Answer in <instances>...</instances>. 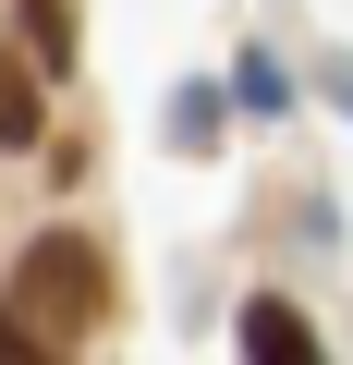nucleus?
Listing matches in <instances>:
<instances>
[{"instance_id": "nucleus-1", "label": "nucleus", "mask_w": 353, "mask_h": 365, "mask_svg": "<svg viewBox=\"0 0 353 365\" xmlns=\"http://www.w3.org/2000/svg\"><path fill=\"white\" fill-rule=\"evenodd\" d=\"M13 304H25L49 341H86V329L110 317V268H98V244H86V232H49V244H25V268H13Z\"/></svg>"}, {"instance_id": "nucleus-2", "label": "nucleus", "mask_w": 353, "mask_h": 365, "mask_svg": "<svg viewBox=\"0 0 353 365\" xmlns=\"http://www.w3.org/2000/svg\"><path fill=\"white\" fill-rule=\"evenodd\" d=\"M244 365H329V353H317V329H305L280 292H256V304H244Z\"/></svg>"}, {"instance_id": "nucleus-3", "label": "nucleus", "mask_w": 353, "mask_h": 365, "mask_svg": "<svg viewBox=\"0 0 353 365\" xmlns=\"http://www.w3.org/2000/svg\"><path fill=\"white\" fill-rule=\"evenodd\" d=\"M0 146H37V73L0 61Z\"/></svg>"}, {"instance_id": "nucleus-4", "label": "nucleus", "mask_w": 353, "mask_h": 365, "mask_svg": "<svg viewBox=\"0 0 353 365\" xmlns=\"http://www.w3.org/2000/svg\"><path fill=\"white\" fill-rule=\"evenodd\" d=\"M25 37H37V73L73 61V0H25Z\"/></svg>"}, {"instance_id": "nucleus-5", "label": "nucleus", "mask_w": 353, "mask_h": 365, "mask_svg": "<svg viewBox=\"0 0 353 365\" xmlns=\"http://www.w3.org/2000/svg\"><path fill=\"white\" fill-rule=\"evenodd\" d=\"M0 365H61V341H49L25 304H0Z\"/></svg>"}]
</instances>
